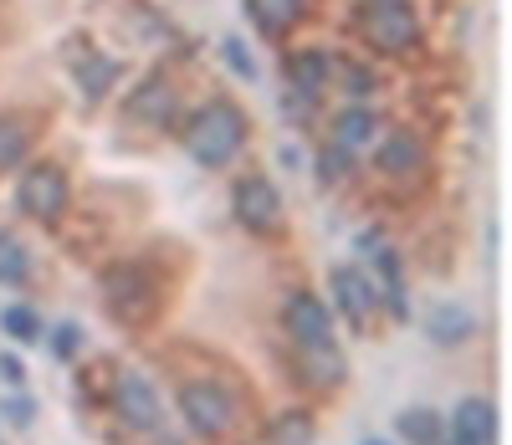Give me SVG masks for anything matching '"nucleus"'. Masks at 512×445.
Instances as JSON below:
<instances>
[{
    "mask_svg": "<svg viewBox=\"0 0 512 445\" xmlns=\"http://www.w3.org/2000/svg\"><path fill=\"white\" fill-rule=\"evenodd\" d=\"M67 174L57 164H31L21 174V190H16V205L31 215V220H57L67 210Z\"/></svg>",
    "mask_w": 512,
    "mask_h": 445,
    "instance_id": "6",
    "label": "nucleus"
},
{
    "mask_svg": "<svg viewBox=\"0 0 512 445\" xmlns=\"http://www.w3.org/2000/svg\"><path fill=\"white\" fill-rule=\"evenodd\" d=\"M297 379L313 384V389H338L344 384V353H338V343H308V348H297Z\"/></svg>",
    "mask_w": 512,
    "mask_h": 445,
    "instance_id": "13",
    "label": "nucleus"
},
{
    "mask_svg": "<svg viewBox=\"0 0 512 445\" xmlns=\"http://www.w3.org/2000/svg\"><path fill=\"white\" fill-rule=\"evenodd\" d=\"M246 144V113L226 98H210L185 123V149L200 169H226Z\"/></svg>",
    "mask_w": 512,
    "mask_h": 445,
    "instance_id": "1",
    "label": "nucleus"
},
{
    "mask_svg": "<svg viewBox=\"0 0 512 445\" xmlns=\"http://www.w3.org/2000/svg\"><path fill=\"white\" fill-rule=\"evenodd\" d=\"M246 11H251V26L262 36H287L308 16V0H246Z\"/></svg>",
    "mask_w": 512,
    "mask_h": 445,
    "instance_id": "14",
    "label": "nucleus"
},
{
    "mask_svg": "<svg viewBox=\"0 0 512 445\" xmlns=\"http://www.w3.org/2000/svg\"><path fill=\"white\" fill-rule=\"evenodd\" d=\"M113 82H118V62H113V57H103V52H93L88 62L77 67V87H82V98H88V103H98Z\"/></svg>",
    "mask_w": 512,
    "mask_h": 445,
    "instance_id": "18",
    "label": "nucleus"
},
{
    "mask_svg": "<svg viewBox=\"0 0 512 445\" xmlns=\"http://www.w3.org/2000/svg\"><path fill=\"white\" fill-rule=\"evenodd\" d=\"M31 149V118L26 113H0V174L16 169Z\"/></svg>",
    "mask_w": 512,
    "mask_h": 445,
    "instance_id": "17",
    "label": "nucleus"
},
{
    "mask_svg": "<svg viewBox=\"0 0 512 445\" xmlns=\"http://www.w3.org/2000/svg\"><path fill=\"white\" fill-rule=\"evenodd\" d=\"M6 410H11V420H16V425H31V415H36V405H31V399H11Z\"/></svg>",
    "mask_w": 512,
    "mask_h": 445,
    "instance_id": "28",
    "label": "nucleus"
},
{
    "mask_svg": "<svg viewBox=\"0 0 512 445\" xmlns=\"http://www.w3.org/2000/svg\"><path fill=\"white\" fill-rule=\"evenodd\" d=\"M231 210L251 236H277L282 231V195L267 174H241L231 190Z\"/></svg>",
    "mask_w": 512,
    "mask_h": 445,
    "instance_id": "4",
    "label": "nucleus"
},
{
    "mask_svg": "<svg viewBox=\"0 0 512 445\" xmlns=\"http://www.w3.org/2000/svg\"><path fill=\"white\" fill-rule=\"evenodd\" d=\"M180 415H185V425H190L195 435L221 440V435L236 430V399H231L221 384L195 379V384H180Z\"/></svg>",
    "mask_w": 512,
    "mask_h": 445,
    "instance_id": "3",
    "label": "nucleus"
},
{
    "mask_svg": "<svg viewBox=\"0 0 512 445\" xmlns=\"http://www.w3.org/2000/svg\"><path fill=\"white\" fill-rule=\"evenodd\" d=\"M323 77H328V57L323 52H292L287 57V87H292V98H318L323 93Z\"/></svg>",
    "mask_w": 512,
    "mask_h": 445,
    "instance_id": "15",
    "label": "nucleus"
},
{
    "mask_svg": "<svg viewBox=\"0 0 512 445\" xmlns=\"http://www.w3.org/2000/svg\"><path fill=\"white\" fill-rule=\"evenodd\" d=\"M441 445H456V440H446V435H441Z\"/></svg>",
    "mask_w": 512,
    "mask_h": 445,
    "instance_id": "30",
    "label": "nucleus"
},
{
    "mask_svg": "<svg viewBox=\"0 0 512 445\" xmlns=\"http://www.w3.org/2000/svg\"><path fill=\"white\" fill-rule=\"evenodd\" d=\"M400 435L410 440V445H441V420L431 415V410H405L400 415Z\"/></svg>",
    "mask_w": 512,
    "mask_h": 445,
    "instance_id": "21",
    "label": "nucleus"
},
{
    "mask_svg": "<svg viewBox=\"0 0 512 445\" xmlns=\"http://www.w3.org/2000/svg\"><path fill=\"white\" fill-rule=\"evenodd\" d=\"M77 348H82V328H77V323H62V328H52V353H57V359H72Z\"/></svg>",
    "mask_w": 512,
    "mask_h": 445,
    "instance_id": "26",
    "label": "nucleus"
},
{
    "mask_svg": "<svg viewBox=\"0 0 512 445\" xmlns=\"http://www.w3.org/2000/svg\"><path fill=\"white\" fill-rule=\"evenodd\" d=\"M446 440H456V445H497V410L487 405V399H461Z\"/></svg>",
    "mask_w": 512,
    "mask_h": 445,
    "instance_id": "11",
    "label": "nucleus"
},
{
    "mask_svg": "<svg viewBox=\"0 0 512 445\" xmlns=\"http://www.w3.org/2000/svg\"><path fill=\"white\" fill-rule=\"evenodd\" d=\"M21 374H26V369H21V364L11 359V353H0V379H11V384H21Z\"/></svg>",
    "mask_w": 512,
    "mask_h": 445,
    "instance_id": "29",
    "label": "nucleus"
},
{
    "mask_svg": "<svg viewBox=\"0 0 512 445\" xmlns=\"http://www.w3.org/2000/svg\"><path fill=\"white\" fill-rule=\"evenodd\" d=\"M379 169L395 174V180H415L425 169V144L410 128H390V139H379Z\"/></svg>",
    "mask_w": 512,
    "mask_h": 445,
    "instance_id": "12",
    "label": "nucleus"
},
{
    "mask_svg": "<svg viewBox=\"0 0 512 445\" xmlns=\"http://www.w3.org/2000/svg\"><path fill=\"white\" fill-rule=\"evenodd\" d=\"M175 108H180V98H175V87H169L164 72H149L123 103V113L134 123H144V128H164L169 118H175Z\"/></svg>",
    "mask_w": 512,
    "mask_h": 445,
    "instance_id": "9",
    "label": "nucleus"
},
{
    "mask_svg": "<svg viewBox=\"0 0 512 445\" xmlns=\"http://www.w3.org/2000/svg\"><path fill=\"white\" fill-rule=\"evenodd\" d=\"M364 445H384V440H364Z\"/></svg>",
    "mask_w": 512,
    "mask_h": 445,
    "instance_id": "31",
    "label": "nucleus"
},
{
    "mask_svg": "<svg viewBox=\"0 0 512 445\" xmlns=\"http://www.w3.org/2000/svg\"><path fill=\"white\" fill-rule=\"evenodd\" d=\"M103 302H108L113 318L144 323L154 313V282L144 277V266H108L103 272Z\"/></svg>",
    "mask_w": 512,
    "mask_h": 445,
    "instance_id": "5",
    "label": "nucleus"
},
{
    "mask_svg": "<svg viewBox=\"0 0 512 445\" xmlns=\"http://www.w3.org/2000/svg\"><path fill=\"white\" fill-rule=\"evenodd\" d=\"M0 328H6L16 343H36L41 338V318L31 313V307H6V313H0Z\"/></svg>",
    "mask_w": 512,
    "mask_h": 445,
    "instance_id": "23",
    "label": "nucleus"
},
{
    "mask_svg": "<svg viewBox=\"0 0 512 445\" xmlns=\"http://www.w3.org/2000/svg\"><path fill=\"white\" fill-rule=\"evenodd\" d=\"M113 410L128 430H139V435H159L164 430V415H159V399L154 389L139 379V374H118L113 384Z\"/></svg>",
    "mask_w": 512,
    "mask_h": 445,
    "instance_id": "8",
    "label": "nucleus"
},
{
    "mask_svg": "<svg viewBox=\"0 0 512 445\" xmlns=\"http://www.w3.org/2000/svg\"><path fill=\"white\" fill-rule=\"evenodd\" d=\"M374 133H379V118H374L369 108H359V103H354V108L338 113V123H333V144L354 154V149H364V144L374 139Z\"/></svg>",
    "mask_w": 512,
    "mask_h": 445,
    "instance_id": "16",
    "label": "nucleus"
},
{
    "mask_svg": "<svg viewBox=\"0 0 512 445\" xmlns=\"http://www.w3.org/2000/svg\"><path fill=\"white\" fill-rule=\"evenodd\" d=\"M272 445H313V420L303 410H287L272 425Z\"/></svg>",
    "mask_w": 512,
    "mask_h": 445,
    "instance_id": "22",
    "label": "nucleus"
},
{
    "mask_svg": "<svg viewBox=\"0 0 512 445\" xmlns=\"http://www.w3.org/2000/svg\"><path fill=\"white\" fill-rule=\"evenodd\" d=\"M338 77H344V93H349L354 103H364V98L374 93V72H364V67H354V62L338 72Z\"/></svg>",
    "mask_w": 512,
    "mask_h": 445,
    "instance_id": "25",
    "label": "nucleus"
},
{
    "mask_svg": "<svg viewBox=\"0 0 512 445\" xmlns=\"http://www.w3.org/2000/svg\"><path fill=\"white\" fill-rule=\"evenodd\" d=\"M359 36L384 57H405L420 47V16L410 0H364Z\"/></svg>",
    "mask_w": 512,
    "mask_h": 445,
    "instance_id": "2",
    "label": "nucleus"
},
{
    "mask_svg": "<svg viewBox=\"0 0 512 445\" xmlns=\"http://www.w3.org/2000/svg\"><path fill=\"white\" fill-rule=\"evenodd\" d=\"M477 333V318L472 313H461V307H436V313H431V338L436 343H466V338H472Z\"/></svg>",
    "mask_w": 512,
    "mask_h": 445,
    "instance_id": "19",
    "label": "nucleus"
},
{
    "mask_svg": "<svg viewBox=\"0 0 512 445\" xmlns=\"http://www.w3.org/2000/svg\"><path fill=\"white\" fill-rule=\"evenodd\" d=\"M349 169H354V154H349V149H338V144H328V149H323V159H318V174H323L328 185H338Z\"/></svg>",
    "mask_w": 512,
    "mask_h": 445,
    "instance_id": "24",
    "label": "nucleus"
},
{
    "mask_svg": "<svg viewBox=\"0 0 512 445\" xmlns=\"http://www.w3.org/2000/svg\"><path fill=\"white\" fill-rule=\"evenodd\" d=\"M282 323H287V333H292L297 348L333 343V318H328V307H323L313 292H292L287 307H282Z\"/></svg>",
    "mask_w": 512,
    "mask_h": 445,
    "instance_id": "10",
    "label": "nucleus"
},
{
    "mask_svg": "<svg viewBox=\"0 0 512 445\" xmlns=\"http://www.w3.org/2000/svg\"><path fill=\"white\" fill-rule=\"evenodd\" d=\"M333 297H338V313L349 318L354 333H369L379 318V287L359 272V266H333Z\"/></svg>",
    "mask_w": 512,
    "mask_h": 445,
    "instance_id": "7",
    "label": "nucleus"
},
{
    "mask_svg": "<svg viewBox=\"0 0 512 445\" xmlns=\"http://www.w3.org/2000/svg\"><path fill=\"white\" fill-rule=\"evenodd\" d=\"M31 277V251L16 241V236H6V231H0V282H26Z\"/></svg>",
    "mask_w": 512,
    "mask_h": 445,
    "instance_id": "20",
    "label": "nucleus"
},
{
    "mask_svg": "<svg viewBox=\"0 0 512 445\" xmlns=\"http://www.w3.org/2000/svg\"><path fill=\"white\" fill-rule=\"evenodd\" d=\"M221 57H226V62H231V67H236L241 77H251V72H256V67H251V57H246V47H241L236 36H226V47H221Z\"/></svg>",
    "mask_w": 512,
    "mask_h": 445,
    "instance_id": "27",
    "label": "nucleus"
}]
</instances>
